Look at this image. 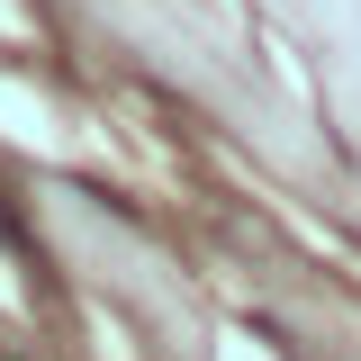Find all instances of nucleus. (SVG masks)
Returning <instances> with one entry per match:
<instances>
[]
</instances>
